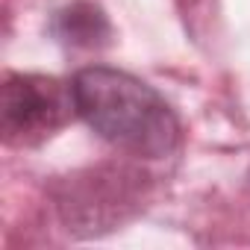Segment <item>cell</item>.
<instances>
[{
  "label": "cell",
  "instance_id": "6da1fadb",
  "mask_svg": "<svg viewBox=\"0 0 250 250\" xmlns=\"http://www.w3.org/2000/svg\"><path fill=\"white\" fill-rule=\"evenodd\" d=\"M71 94L77 118L124 153L165 159L180 145V118L171 103L127 71L106 65L83 68L71 80Z\"/></svg>",
  "mask_w": 250,
  "mask_h": 250
},
{
  "label": "cell",
  "instance_id": "7a4b0ae2",
  "mask_svg": "<svg viewBox=\"0 0 250 250\" xmlns=\"http://www.w3.org/2000/svg\"><path fill=\"white\" fill-rule=\"evenodd\" d=\"M77 115L71 83L44 74H12L0 97V127L9 145H39Z\"/></svg>",
  "mask_w": 250,
  "mask_h": 250
},
{
  "label": "cell",
  "instance_id": "3957f363",
  "mask_svg": "<svg viewBox=\"0 0 250 250\" xmlns=\"http://www.w3.org/2000/svg\"><path fill=\"white\" fill-rule=\"evenodd\" d=\"M50 33L65 47H100L109 42L112 27L103 9L94 6L91 0H74L53 15Z\"/></svg>",
  "mask_w": 250,
  "mask_h": 250
}]
</instances>
